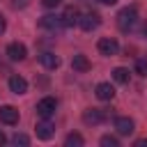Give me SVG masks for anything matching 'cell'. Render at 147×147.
<instances>
[{
	"label": "cell",
	"mask_w": 147,
	"mask_h": 147,
	"mask_svg": "<svg viewBox=\"0 0 147 147\" xmlns=\"http://www.w3.org/2000/svg\"><path fill=\"white\" fill-rule=\"evenodd\" d=\"M41 2H44V7H48V9H53V7H57V5L62 2V0H41Z\"/></svg>",
	"instance_id": "cell-21"
},
{
	"label": "cell",
	"mask_w": 147,
	"mask_h": 147,
	"mask_svg": "<svg viewBox=\"0 0 147 147\" xmlns=\"http://www.w3.org/2000/svg\"><path fill=\"white\" fill-rule=\"evenodd\" d=\"M136 74L142 76V78H147V57H138L136 60Z\"/></svg>",
	"instance_id": "cell-18"
},
{
	"label": "cell",
	"mask_w": 147,
	"mask_h": 147,
	"mask_svg": "<svg viewBox=\"0 0 147 147\" xmlns=\"http://www.w3.org/2000/svg\"><path fill=\"white\" fill-rule=\"evenodd\" d=\"M113 78L117 80V83H129V78H131V74H129V69H124V67H117V69H113Z\"/></svg>",
	"instance_id": "cell-16"
},
{
	"label": "cell",
	"mask_w": 147,
	"mask_h": 147,
	"mask_svg": "<svg viewBox=\"0 0 147 147\" xmlns=\"http://www.w3.org/2000/svg\"><path fill=\"white\" fill-rule=\"evenodd\" d=\"M136 23H138V11H136V7H124V9L117 14V28H119L122 32H131V30L136 28Z\"/></svg>",
	"instance_id": "cell-1"
},
{
	"label": "cell",
	"mask_w": 147,
	"mask_h": 147,
	"mask_svg": "<svg viewBox=\"0 0 147 147\" xmlns=\"http://www.w3.org/2000/svg\"><path fill=\"white\" fill-rule=\"evenodd\" d=\"M0 122L2 124H9V126L18 124V110L14 106H2L0 108Z\"/></svg>",
	"instance_id": "cell-10"
},
{
	"label": "cell",
	"mask_w": 147,
	"mask_h": 147,
	"mask_svg": "<svg viewBox=\"0 0 147 147\" xmlns=\"http://www.w3.org/2000/svg\"><path fill=\"white\" fill-rule=\"evenodd\" d=\"M101 145H103V147H119V140H117L115 136H103V138H101Z\"/></svg>",
	"instance_id": "cell-19"
},
{
	"label": "cell",
	"mask_w": 147,
	"mask_h": 147,
	"mask_svg": "<svg viewBox=\"0 0 147 147\" xmlns=\"http://www.w3.org/2000/svg\"><path fill=\"white\" fill-rule=\"evenodd\" d=\"M39 62H41L46 69H57V67H60V57H57L55 53H51V51H44V53L39 55Z\"/></svg>",
	"instance_id": "cell-13"
},
{
	"label": "cell",
	"mask_w": 147,
	"mask_h": 147,
	"mask_svg": "<svg viewBox=\"0 0 147 147\" xmlns=\"http://www.w3.org/2000/svg\"><path fill=\"white\" fill-rule=\"evenodd\" d=\"M25 55H28V48H25L23 44L11 41V44L7 46V57H9L11 62H21V60H25Z\"/></svg>",
	"instance_id": "cell-8"
},
{
	"label": "cell",
	"mask_w": 147,
	"mask_h": 147,
	"mask_svg": "<svg viewBox=\"0 0 147 147\" xmlns=\"http://www.w3.org/2000/svg\"><path fill=\"white\" fill-rule=\"evenodd\" d=\"M11 142H14V145H23V147H25V145H30V138H28L25 133H16V136L11 138Z\"/></svg>",
	"instance_id": "cell-20"
},
{
	"label": "cell",
	"mask_w": 147,
	"mask_h": 147,
	"mask_svg": "<svg viewBox=\"0 0 147 147\" xmlns=\"http://www.w3.org/2000/svg\"><path fill=\"white\" fill-rule=\"evenodd\" d=\"M115 131H117L119 136H131V133L136 131V124H133L131 117H117V119H115Z\"/></svg>",
	"instance_id": "cell-9"
},
{
	"label": "cell",
	"mask_w": 147,
	"mask_h": 147,
	"mask_svg": "<svg viewBox=\"0 0 147 147\" xmlns=\"http://www.w3.org/2000/svg\"><path fill=\"white\" fill-rule=\"evenodd\" d=\"M78 25H80L85 32H92V30H96V28L101 25V16H99V14H94V11L80 14V16H78Z\"/></svg>",
	"instance_id": "cell-2"
},
{
	"label": "cell",
	"mask_w": 147,
	"mask_h": 147,
	"mask_svg": "<svg viewBox=\"0 0 147 147\" xmlns=\"http://www.w3.org/2000/svg\"><path fill=\"white\" fill-rule=\"evenodd\" d=\"M9 90H11L14 94H25V92H28V80H25L23 76L14 74V76H9Z\"/></svg>",
	"instance_id": "cell-11"
},
{
	"label": "cell",
	"mask_w": 147,
	"mask_h": 147,
	"mask_svg": "<svg viewBox=\"0 0 147 147\" xmlns=\"http://www.w3.org/2000/svg\"><path fill=\"white\" fill-rule=\"evenodd\" d=\"M142 34H145V37H147V21H145V23H142Z\"/></svg>",
	"instance_id": "cell-26"
},
{
	"label": "cell",
	"mask_w": 147,
	"mask_h": 147,
	"mask_svg": "<svg viewBox=\"0 0 147 147\" xmlns=\"http://www.w3.org/2000/svg\"><path fill=\"white\" fill-rule=\"evenodd\" d=\"M96 48H99L101 55H117V53H119V44H117V39H113V37H103V39H99Z\"/></svg>",
	"instance_id": "cell-5"
},
{
	"label": "cell",
	"mask_w": 147,
	"mask_h": 147,
	"mask_svg": "<svg viewBox=\"0 0 147 147\" xmlns=\"http://www.w3.org/2000/svg\"><path fill=\"white\" fill-rule=\"evenodd\" d=\"M64 145H67V147H83V145H85V140H83V136H80V133H69V136H67V140H64Z\"/></svg>",
	"instance_id": "cell-17"
},
{
	"label": "cell",
	"mask_w": 147,
	"mask_h": 147,
	"mask_svg": "<svg viewBox=\"0 0 147 147\" xmlns=\"http://www.w3.org/2000/svg\"><path fill=\"white\" fill-rule=\"evenodd\" d=\"M5 142H7V136H5V133H2V129H0V145H5Z\"/></svg>",
	"instance_id": "cell-24"
},
{
	"label": "cell",
	"mask_w": 147,
	"mask_h": 147,
	"mask_svg": "<svg viewBox=\"0 0 147 147\" xmlns=\"http://www.w3.org/2000/svg\"><path fill=\"white\" fill-rule=\"evenodd\" d=\"M34 131H37V138L39 140H51L53 133H55V126H53V122H48V117H44L41 122H37Z\"/></svg>",
	"instance_id": "cell-6"
},
{
	"label": "cell",
	"mask_w": 147,
	"mask_h": 147,
	"mask_svg": "<svg viewBox=\"0 0 147 147\" xmlns=\"http://www.w3.org/2000/svg\"><path fill=\"white\" fill-rule=\"evenodd\" d=\"M99 2H101V5H108V7H110V5H115L117 0H99Z\"/></svg>",
	"instance_id": "cell-25"
},
{
	"label": "cell",
	"mask_w": 147,
	"mask_h": 147,
	"mask_svg": "<svg viewBox=\"0 0 147 147\" xmlns=\"http://www.w3.org/2000/svg\"><path fill=\"white\" fill-rule=\"evenodd\" d=\"M62 23H64V28H71V25H76V23H78V11H76L74 7H69V9L62 14Z\"/></svg>",
	"instance_id": "cell-15"
},
{
	"label": "cell",
	"mask_w": 147,
	"mask_h": 147,
	"mask_svg": "<svg viewBox=\"0 0 147 147\" xmlns=\"http://www.w3.org/2000/svg\"><path fill=\"white\" fill-rule=\"evenodd\" d=\"M94 94H96L101 101H110V99L115 96V87H113L110 83H99V85L94 87Z\"/></svg>",
	"instance_id": "cell-12"
},
{
	"label": "cell",
	"mask_w": 147,
	"mask_h": 147,
	"mask_svg": "<svg viewBox=\"0 0 147 147\" xmlns=\"http://www.w3.org/2000/svg\"><path fill=\"white\" fill-rule=\"evenodd\" d=\"M136 147H147V138H140V140H136Z\"/></svg>",
	"instance_id": "cell-22"
},
{
	"label": "cell",
	"mask_w": 147,
	"mask_h": 147,
	"mask_svg": "<svg viewBox=\"0 0 147 147\" xmlns=\"http://www.w3.org/2000/svg\"><path fill=\"white\" fill-rule=\"evenodd\" d=\"M39 25H41L44 30H51V32H57V30H62V28H64V23H62V16H53V14H46V16H41Z\"/></svg>",
	"instance_id": "cell-7"
},
{
	"label": "cell",
	"mask_w": 147,
	"mask_h": 147,
	"mask_svg": "<svg viewBox=\"0 0 147 147\" xmlns=\"http://www.w3.org/2000/svg\"><path fill=\"white\" fill-rule=\"evenodd\" d=\"M71 67H74V71H80V74H85V71H90V60H87L83 53H78V55H74V60H71Z\"/></svg>",
	"instance_id": "cell-14"
},
{
	"label": "cell",
	"mask_w": 147,
	"mask_h": 147,
	"mask_svg": "<svg viewBox=\"0 0 147 147\" xmlns=\"http://www.w3.org/2000/svg\"><path fill=\"white\" fill-rule=\"evenodd\" d=\"M5 28H7V23H5V18H2V16H0V34H2V32H5Z\"/></svg>",
	"instance_id": "cell-23"
},
{
	"label": "cell",
	"mask_w": 147,
	"mask_h": 147,
	"mask_svg": "<svg viewBox=\"0 0 147 147\" xmlns=\"http://www.w3.org/2000/svg\"><path fill=\"white\" fill-rule=\"evenodd\" d=\"M55 108H57V99L55 96H44V99L37 101V115L39 117H51L55 113Z\"/></svg>",
	"instance_id": "cell-3"
},
{
	"label": "cell",
	"mask_w": 147,
	"mask_h": 147,
	"mask_svg": "<svg viewBox=\"0 0 147 147\" xmlns=\"http://www.w3.org/2000/svg\"><path fill=\"white\" fill-rule=\"evenodd\" d=\"M83 122L87 126H99L106 122V113L101 108H87V110H83Z\"/></svg>",
	"instance_id": "cell-4"
}]
</instances>
